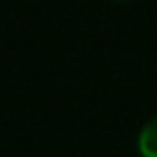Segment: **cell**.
<instances>
[{
	"label": "cell",
	"instance_id": "1",
	"mask_svg": "<svg viewBox=\"0 0 157 157\" xmlns=\"http://www.w3.org/2000/svg\"><path fill=\"white\" fill-rule=\"evenodd\" d=\"M139 152L141 157H157V115L139 131Z\"/></svg>",
	"mask_w": 157,
	"mask_h": 157
}]
</instances>
